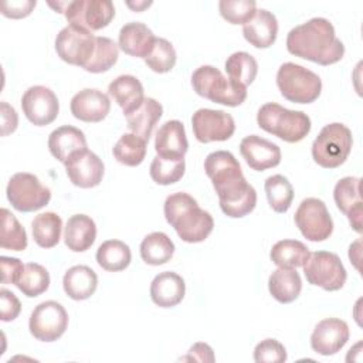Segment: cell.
<instances>
[{
	"label": "cell",
	"instance_id": "obj_1",
	"mask_svg": "<svg viewBox=\"0 0 363 363\" xmlns=\"http://www.w3.org/2000/svg\"><path fill=\"white\" fill-rule=\"evenodd\" d=\"M204 172L218 196L221 211L231 218L250 214L257 206V191L245 180L235 156L227 150L207 155Z\"/></svg>",
	"mask_w": 363,
	"mask_h": 363
},
{
	"label": "cell",
	"instance_id": "obj_2",
	"mask_svg": "<svg viewBox=\"0 0 363 363\" xmlns=\"http://www.w3.org/2000/svg\"><path fill=\"white\" fill-rule=\"evenodd\" d=\"M286 50L320 65L336 64L345 55V45L336 37L333 24L323 17H313L294 27L286 35Z\"/></svg>",
	"mask_w": 363,
	"mask_h": 363
},
{
	"label": "cell",
	"instance_id": "obj_3",
	"mask_svg": "<svg viewBox=\"0 0 363 363\" xmlns=\"http://www.w3.org/2000/svg\"><path fill=\"white\" fill-rule=\"evenodd\" d=\"M163 211L166 221L184 242H201L214 228L213 216L200 208L197 200L187 193L179 191L167 196Z\"/></svg>",
	"mask_w": 363,
	"mask_h": 363
},
{
	"label": "cell",
	"instance_id": "obj_4",
	"mask_svg": "<svg viewBox=\"0 0 363 363\" xmlns=\"http://www.w3.org/2000/svg\"><path fill=\"white\" fill-rule=\"evenodd\" d=\"M258 126L288 143L301 142L311 132V118L302 111H292L275 102L264 104L257 113Z\"/></svg>",
	"mask_w": 363,
	"mask_h": 363
},
{
	"label": "cell",
	"instance_id": "obj_5",
	"mask_svg": "<svg viewBox=\"0 0 363 363\" xmlns=\"http://www.w3.org/2000/svg\"><path fill=\"white\" fill-rule=\"evenodd\" d=\"M191 86L197 95L225 106H238L247 98V86L225 78L213 65H201L191 75Z\"/></svg>",
	"mask_w": 363,
	"mask_h": 363
},
{
	"label": "cell",
	"instance_id": "obj_6",
	"mask_svg": "<svg viewBox=\"0 0 363 363\" xmlns=\"http://www.w3.org/2000/svg\"><path fill=\"white\" fill-rule=\"evenodd\" d=\"M277 85L281 95L295 104H312L322 92L319 75L295 62H284L278 68Z\"/></svg>",
	"mask_w": 363,
	"mask_h": 363
},
{
	"label": "cell",
	"instance_id": "obj_7",
	"mask_svg": "<svg viewBox=\"0 0 363 363\" xmlns=\"http://www.w3.org/2000/svg\"><path fill=\"white\" fill-rule=\"evenodd\" d=\"M353 136L350 129L339 122L322 128L312 143L313 160L325 169H336L343 164L350 155Z\"/></svg>",
	"mask_w": 363,
	"mask_h": 363
},
{
	"label": "cell",
	"instance_id": "obj_8",
	"mask_svg": "<svg viewBox=\"0 0 363 363\" xmlns=\"http://www.w3.org/2000/svg\"><path fill=\"white\" fill-rule=\"evenodd\" d=\"M7 200L21 213H31L45 207L51 200V190L31 173L20 172L10 177L6 189Z\"/></svg>",
	"mask_w": 363,
	"mask_h": 363
},
{
	"label": "cell",
	"instance_id": "obj_9",
	"mask_svg": "<svg viewBox=\"0 0 363 363\" xmlns=\"http://www.w3.org/2000/svg\"><path fill=\"white\" fill-rule=\"evenodd\" d=\"M306 281L325 291H339L343 288L347 272L339 255L329 251L311 252L302 265Z\"/></svg>",
	"mask_w": 363,
	"mask_h": 363
},
{
	"label": "cell",
	"instance_id": "obj_10",
	"mask_svg": "<svg viewBox=\"0 0 363 363\" xmlns=\"http://www.w3.org/2000/svg\"><path fill=\"white\" fill-rule=\"evenodd\" d=\"M294 220L301 234L313 242L328 240L333 231V220L328 207L316 197L303 199L295 211Z\"/></svg>",
	"mask_w": 363,
	"mask_h": 363
},
{
	"label": "cell",
	"instance_id": "obj_11",
	"mask_svg": "<svg viewBox=\"0 0 363 363\" xmlns=\"http://www.w3.org/2000/svg\"><path fill=\"white\" fill-rule=\"evenodd\" d=\"M68 328V313L57 301L38 303L30 316V333L41 342H55Z\"/></svg>",
	"mask_w": 363,
	"mask_h": 363
},
{
	"label": "cell",
	"instance_id": "obj_12",
	"mask_svg": "<svg viewBox=\"0 0 363 363\" xmlns=\"http://www.w3.org/2000/svg\"><path fill=\"white\" fill-rule=\"evenodd\" d=\"M95 40L91 31L68 24L57 34L55 51L67 64L84 68L94 54Z\"/></svg>",
	"mask_w": 363,
	"mask_h": 363
},
{
	"label": "cell",
	"instance_id": "obj_13",
	"mask_svg": "<svg viewBox=\"0 0 363 363\" xmlns=\"http://www.w3.org/2000/svg\"><path fill=\"white\" fill-rule=\"evenodd\" d=\"M64 14L69 24L92 33L112 21L115 6L109 0H75L69 1Z\"/></svg>",
	"mask_w": 363,
	"mask_h": 363
},
{
	"label": "cell",
	"instance_id": "obj_14",
	"mask_svg": "<svg viewBox=\"0 0 363 363\" xmlns=\"http://www.w3.org/2000/svg\"><path fill=\"white\" fill-rule=\"evenodd\" d=\"M191 128L196 139L201 143L224 142L234 135L235 122L224 111L201 108L193 113Z\"/></svg>",
	"mask_w": 363,
	"mask_h": 363
},
{
	"label": "cell",
	"instance_id": "obj_15",
	"mask_svg": "<svg viewBox=\"0 0 363 363\" xmlns=\"http://www.w3.org/2000/svg\"><path fill=\"white\" fill-rule=\"evenodd\" d=\"M21 109L33 125L45 126L57 119L60 104L54 91L44 85H34L23 94Z\"/></svg>",
	"mask_w": 363,
	"mask_h": 363
},
{
	"label": "cell",
	"instance_id": "obj_16",
	"mask_svg": "<svg viewBox=\"0 0 363 363\" xmlns=\"http://www.w3.org/2000/svg\"><path fill=\"white\" fill-rule=\"evenodd\" d=\"M64 164L69 182L81 189L98 186L105 173L104 162L89 149L74 153Z\"/></svg>",
	"mask_w": 363,
	"mask_h": 363
},
{
	"label": "cell",
	"instance_id": "obj_17",
	"mask_svg": "<svg viewBox=\"0 0 363 363\" xmlns=\"http://www.w3.org/2000/svg\"><path fill=\"white\" fill-rule=\"evenodd\" d=\"M349 340V326L339 318H326L320 320L312 335L311 347L322 356L336 354Z\"/></svg>",
	"mask_w": 363,
	"mask_h": 363
},
{
	"label": "cell",
	"instance_id": "obj_18",
	"mask_svg": "<svg viewBox=\"0 0 363 363\" xmlns=\"http://www.w3.org/2000/svg\"><path fill=\"white\" fill-rule=\"evenodd\" d=\"M360 179L346 176L340 179L333 189V199L337 208L347 217L352 228L356 233H362V216L363 201L360 194Z\"/></svg>",
	"mask_w": 363,
	"mask_h": 363
},
{
	"label": "cell",
	"instance_id": "obj_19",
	"mask_svg": "<svg viewBox=\"0 0 363 363\" xmlns=\"http://www.w3.org/2000/svg\"><path fill=\"white\" fill-rule=\"evenodd\" d=\"M240 153L247 164L257 172H264L281 163L279 146L258 135L245 136L240 143Z\"/></svg>",
	"mask_w": 363,
	"mask_h": 363
},
{
	"label": "cell",
	"instance_id": "obj_20",
	"mask_svg": "<svg viewBox=\"0 0 363 363\" xmlns=\"http://www.w3.org/2000/svg\"><path fill=\"white\" fill-rule=\"evenodd\" d=\"M69 109L74 118L82 122L96 123L108 116L111 111V101L102 91L85 88L72 96Z\"/></svg>",
	"mask_w": 363,
	"mask_h": 363
},
{
	"label": "cell",
	"instance_id": "obj_21",
	"mask_svg": "<svg viewBox=\"0 0 363 363\" xmlns=\"http://www.w3.org/2000/svg\"><path fill=\"white\" fill-rule=\"evenodd\" d=\"M187 149H189V142H187L184 125L180 121L177 119L167 121L156 132L155 150L157 156L163 159L179 160V159H184Z\"/></svg>",
	"mask_w": 363,
	"mask_h": 363
},
{
	"label": "cell",
	"instance_id": "obj_22",
	"mask_svg": "<svg viewBox=\"0 0 363 363\" xmlns=\"http://www.w3.org/2000/svg\"><path fill=\"white\" fill-rule=\"evenodd\" d=\"M156 38L157 37H155L153 31L146 24L139 21H130L121 28L118 37V47L130 57L145 60L152 51Z\"/></svg>",
	"mask_w": 363,
	"mask_h": 363
},
{
	"label": "cell",
	"instance_id": "obj_23",
	"mask_svg": "<svg viewBox=\"0 0 363 363\" xmlns=\"http://www.w3.org/2000/svg\"><path fill=\"white\" fill-rule=\"evenodd\" d=\"M242 35L255 48L271 47L278 35L275 14L265 9H257L252 18L242 26Z\"/></svg>",
	"mask_w": 363,
	"mask_h": 363
},
{
	"label": "cell",
	"instance_id": "obj_24",
	"mask_svg": "<svg viewBox=\"0 0 363 363\" xmlns=\"http://www.w3.org/2000/svg\"><path fill=\"white\" fill-rule=\"evenodd\" d=\"M186 294L184 279L172 271L157 274L150 284V298L160 308H173L179 305Z\"/></svg>",
	"mask_w": 363,
	"mask_h": 363
},
{
	"label": "cell",
	"instance_id": "obj_25",
	"mask_svg": "<svg viewBox=\"0 0 363 363\" xmlns=\"http://www.w3.org/2000/svg\"><path fill=\"white\" fill-rule=\"evenodd\" d=\"M48 149L57 160L65 163L74 153L86 149V138L78 128L64 125L50 133Z\"/></svg>",
	"mask_w": 363,
	"mask_h": 363
},
{
	"label": "cell",
	"instance_id": "obj_26",
	"mask_svg": "<svg viewBox=\"0 0 363 363\" xmlns=\"http://www.w3.org/2000/svg\"><path fill=\"white\" fill-rule=\"evenodd\" d=\"M108 94L122 108L123 115H129L140 106L145 99L142 82L133 75H119L108 86Z\"/></svg>",
	"mask_w": 363,
	"mask_h": 363
},
{
	"label": "cell",
	"instance_id": "obj_27",
	"mask_svg": "<svg viewBox=\"0 0 363 363\" xmlns=\"http://www.w3.org/2000/svg\"><path fill=\"white\" fill-rule=\"evenodd\" d=\"M96 238V224L86 214H74L64 230V242L74 252H84Z\"/></svg>",
	"mask_w": 363,
	"mask_h": 363
},
{
	"label": "cell",
	"instance_id": "obj_28",
	"mask_svg": "<svg viewBox=\"0 0 363 363\" xmlns=\"http://www.w3.org/2000/svg\"><path fill=\"white\" fill-rule=\"evenodd\" d=\"M98 286V275L86 265L71 267L62 278L64 292L74 301L91 298Z\"/></svg>",
	"mask_w": 363,
	"mask_h": 363
},
{
	"label": "cell",
	"instance_id": "obj_29",
	"mask_svg": "<svg viewBox=\"0 0 363 363\" xmlns=\"http://www.w3.org/2000/svg\"><path fill=\"white\" fill-rule=\"evenodd\" d=\"M163 115V106L155 98H145L138 109L126 115L128 128L139 138L149 140L156 123Z\"/></svg>",
	"mask_w": 363,
	"mask_h": 363
},
{
	"label": "cell",
	"instance_id": "obj_30",
	"mask_svg": "<svg viewBox=\"0 0 363 363\" xmlns=\"http://www.w3.org/2000/svg\"><path fill=\"white\" fill-rule=\"evenodd\" d=\"M268 289L279 303H291L302 291L301 275L295 268H278L269 275Z\"/></svg>",
	"mask_w": 363,
	"mask_h": 363
},
{
	"label": "cell",
	"instance_id": "obj_31",
	"mask_svg": "<svg viewBox=\"0 0 363 363\" xmlns=\"http://www.w3.org/2000/svg\"><path fill=\"white\" fill-rule=\"evenodd\" d=\"M140 257L149 265H163L172 259L174 254V242L172 238L162 233L155 231L147 234L140 242Z\"/></svg>",
	"mask_w": 363,
	"mask_h": 363
},
{
	"label": "cell",
	"instance_id": "obj_32",
	"mask_svg": "<svg viewBox=\"0 0 363 363\" xmlns=\"http://www.w3.org/2000/svg\"><path fill=\"white\" fill-rule=\"evenodd\" d=\"M132 259V252L128 244L121 240L104 241L96 250L98 265L109 272L123 271L129 267Z\"/></svg>",
	"mask_w": 363,
	"mask_h": 363
},
{
	"label": "cell",
	"instance_id": "obj_33",
	"mask_svg": "<svg viewBox=\"0 0 363 363\" xmlns=\"http://www.w3.org/2000/svg\"><path fill=\"white\" fill-rule=\"evenodd\" d=\"M31 231L35 244L41 248H52L60 242L62 231V220L52 211H45L34 217Z\"/></svg>",
	"mask_w": 363,
	"mask_h": 363
},
{
	"label": "cell",
	"instance_id": "obj_34",
	"mask_svg": "<svg viewBox=\"0 0 363 363\" xmlns=\"http://www.w3.org/2000/svg\"><path fill=\"white\" fill-rule=\"evenodd\" d=\"M309 248L298 240H281L271 248L269 258L278 268L302 267L309 257Z\"/></svg>",
	"mask_w": 363,
	"mask_h": 363
},
{
	"label": "cell",
	"instance_id": "obj_35",
	"mask_svg": "<svg viewBox=\"0 0 363 363\" xmlns=\"http://www.w3.org/2000/svg\"><path fill=\"white\" fill-rule=\"evenodd\" d=\"M147 142L135 133H123L115 143L112 153L113 157L125 166H139L146 156Z\"/></svg>",
	"mask_w": 363,
	"mask_h": 363
},
{
	"label": "cell",
	"instance_id": "obj_36",
	"mask_svg": "<svg viewBox=\"0 0 363 363\" xmlns=\"http://www.w3.org/2000/svg\"><path fill=\"white\" fill-rule=\"evenodd\" d=\"M265 194L269 207L275 213H286L294 200V187L291 182L282 174L269 176L264 183Z\"/></svg>",
	"mask_w": 363,
	"mask_h": 363
},
{
	"label": "cell",
	"instance_id": "obj_37",
	"mask_svg": "<svg viewBox=\"0 0 363 363\" xmlns=\"http://www.w3.org/2000/svg\"><path fill=\"white\" fill-rule=\"evenodd\" d=\"M224 68H225V72L230 79H233L234 82H238L244 86L252 84L258 74L257 60L245 51L233 52L227 58Z\"/></svg>",
	"mask_w": 363,
	"mask_h": 363
},
{
	"label": "cell",
	"instance_id": "obj_38",
	"mask_svg": "<svg viewBox=\"0 0 363 363\" xmlns=\"http://www.w3.org/2000/svg\"><path fill=\"white\" fill-rule=\"evenodd\" d=\"M16 286L28 298H35L44 294L50 286V274L48 271L37 264L28 262L24 265V269L16 282Z\"/></svg>",
	"mask_w": 363,
	"mask_h": 363
},
{
	"label": "cell",
	"instance_id": "obj_39",
	"mask_svg": "<svg viewBox=\"0 0 363 363\" xmlns=\"http://www.w3.org/2000/svg\"><path fill=\"white\" fill-rule=\"evenodd\" d=\"M119 57L118 44L108 37H96L95 50L89 61L84 65V69L92 74H99L111 69Z\"/></svg>",
	"mask_w": 363,
	"mask_h": 363
},
{
	"label": "cell",
	"instance_id": "obj_40",
	"mask_svg": "<svg viewBox=\"0 0 363 363\" xmlns=\"http://www.w3.org/2000/svg\"><path fill=\"white\" fill-rule=\"evenodd\" d=\"M0 247L11 251H24L27 248V233L7 208H1Z\"/></svg>",
	"mask_w": 363,
	"mask_h": 363
},
{
	"label": "cell",
	"instance_id": "obj_41",
	"mask_svg": "<svg viewBox=\"0 0 363 363\" xmlns=\"http://www.w3.org/2000/svg\"><path fill=\"white\" fill-rule=\"evenodd\" d=\"M184 169H186L184 159L170 160L156 155V157L150 163L149 174L155 183L162 186H169L179 182L183 177Z\"/></svg>",
	"mask_w": 363,
	"mask_h": 363
},
{
	"label": "cell",
	"instance_id": "obj_42",
	"mask_svg": "<svg viewBox=\"0 0 363 363\" xmlns=\"http://www.w3.org/2000/svg\"><path fill=\"white\" fill-rule=\"evenodd\" d=\"M176 60L177 55L172 43L166 38H156L152 51L145 58V62L152 71L157 74H166L173 69Z\"/></svg>",
	"mask_w": 363,
	"mask_h": 363
},
{
	"label": "cell",
	"instance_id": "obj_43",
	"mask_svg": "<svg viewBox=\"0 0 363 363\" xmlns=\"http://www.w3.org/2000/svg\"><path fill=\"white\" fill-rule=\"evenodd\" d=\"M221 17L230 24H245L257 11L254 0H221L218 3Z\"/></svg>",
	"mask_w": 363,
	"mask_h": 363
},
{
	"label": "cell",
	"instance_id": "obj_44",
	"mask_svg": "<svg viewBox=\"0 0 363 363\" xmlns=\"http://www.w3.org/2000/svg\"><path fill=\"white\" fill-rule=\"evenodd\" d=\"M286 349L277 339H264L254 349L257 363H282L286 360Z\"/></svg>",
	"mask_w": 363,
	"mask_h": 363
},
{
	"label": "cell",
	"instance_id": "obj_45",
	"mask_svg": "<svg viewBox=\"0 0 363 363\" xmlns=\"http://www.w3.org/2000/svg\"><path fill=\"white\" fill-rule=\"evenodd\" d=\"M0 301H1V313H0L1 320L3 322L14 320L21 311V303L18 298L11 291L3 288L0 289Z\"/></svg>",
	"mask_w": 363,
	"mask_h": 363
},
{
	"label": "cell",
	"instance_id": "obj_46",
	"mask_svg": "<svg viewBox=\"0 0 363 363\" xmlns=\"http://www.w3.org/2000/svg\"><path fill=\"white\" fill-rule=\"evenodd\" d=\"M35 0H17V1H3L1 14L9 18H23L31 14L35 7Z\"/></svg>",
	"mask_w": 363,
	"mask_h": 363
},
{
	"label": "cell",
	"instance_id": "obj_47",
	"mask_svg": "<svg viewBox=\"0 0 363 363\" xmlns=\"http://www.w3.org/2000/svg\"><path fill=\"white\" fill-rule=\"evenodd\" d=\"M1 264V282L3 284H14L18 281L24 265L18 258L13 257H1L0 258Z\"/></svg>",
	"mask_w": 363,
	"mask_h": 363
},
{
	"label": "cell",
	"instance_id": "obj_48",
	"mask_svg": "<svg viewBox=\"0 0 363 363\" xmlns=\"http://www.w3.org/2000/svg\"><path fill=\"white\" fill-rule=\"evenodd\" d=\"M0 113H1V136H7L9 133H13L17 129L18 116L16 109L4 101L0 104Z\"/></svg>",
	"mask_w": 363,
	"mask_h": 363
},
{
	"label": "cell",
	"instance_id": "obj_49",
	"mask_svg": "<svg viewBox=\"0 0 363 363\" xmlns=\"http://www.w3.org/2000/svg\"><path fill=\"white\" fill-rule=\"evenodd\" d=\"M183 360H194V362H214L216 360V356L213 353V349L207 345V343H203V342H199V343H194L187 354L183 357Z\"/></svg>",
	"mask_w": 363,
	"mask_h": 363
},
{
	"label": "cell",
	"instance_id": "obj_50",
	"mask_svg": "<svg viewBox=\"0 0 363 363\" xmlns=\"http://www.w3.org/2000/svg\"><path fill=\"white\" fill-rule=\"evenodd\" d=\"M152 3L150 1H140V3H130V1H128L126 3V6L128 7H130L132 10H135V11H142L143 9H146V7H149Z\"/></svg>",
	"mask_w": 363,
	"mask_h": 363
}]
</instances>
